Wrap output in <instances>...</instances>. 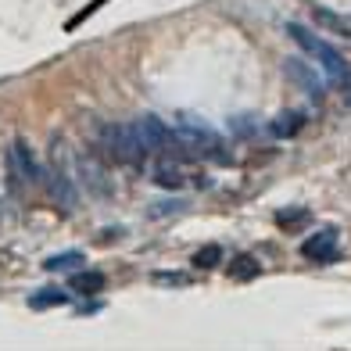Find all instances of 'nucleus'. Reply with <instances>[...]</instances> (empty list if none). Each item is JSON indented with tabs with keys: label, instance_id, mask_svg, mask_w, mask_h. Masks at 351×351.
I'll return each instance as SVG.
<instances>
[{
	"label": "nucleus",
	"instance_id": "nucleus-5",
	"mask_svg": "<svg viewBox=\"0 0 351 351\" xmlns=\"http://www.w3.org/2000/svg\"><path fill=\"white\" fill-rule=\"evenodd\" d=\"M8 165L14 172V180H22L29 186H40L43 183V165H40V158L33 154V147H29L25 140H14L11 147H8Z\"/></svg>",
	"mask_w": 351,
	"mask_h": 351
},
{
	"label": "nucleus",
	"instance_id": "nucleus-18",
	"mask_svg": "<svg viewBox=\"0 0 351 351\" xmlns=\"http://www.w3.org/2000/svg\"><path fill=\"white\" fill-rule=\"evenodd\" d=\"M151 283L154 287H190V283H194V276L180 273V269H158V273H151Z\"/></svg>",
	"mask_w": 351,
	"mask_h": 351
},
{
	"label": "nucleus",
	"instance_id": "nucleus-3",
	"mask_svg": "<svg viewBox=\"0 0 351 351\" xmlns=\"http://www.w3.org/2000/svg\"><path fill=\"white\" fill-rule=\"evenodd\" d=\"M176 136H180V143L190 151V158H212V162L226 158V140L219 136V130H212L208 122L190 115V111H183V115L176 119Z\"/></svg>",
	"mask_w": 351,
	"mask_h": 351
},
{
	"label": "nucleus",
	"instance_id": "nucleus-13",
	"mask_svg": "<svg viewBox=\"0 0 351 351\" xmlns=\"http://www.w3.org/2000/svg\"><path fill=\"white\" fill-rule=\"evenodd\" d=\"M83 262H86L83 251H58V254H51V258L43 262V273H75Z\"/></svg>",
	"mask_w": 351,
	"mask_h": 351
},
{
	"label": "nucleus",
	"instance_id": "nucleus-14",
	"mask_svg": "<svg viewBox=\"0 0 351 351\" xmlns=\"http://www.w3.org/2000/svg\"><path fill=\"white\" fill-rule=\"evenodd\" d=\"M154 183H158V186H165V190H183L186 176H183L180 165L165 158V162H158V165H154Z\"/></svg>",
	"mask_w": 351,
	"mask_h": 351
},
{
	"label": "nucleus",
	"instance_id": "nucleus-19",
	"mask_svg": "<svg viewBox=\"0 0 351 351\" xmlns=\"http://www.w3.org/2000/svg\"><path fill=\"white\" fill-rule=\"evenodd\" d=\"M226 130L233 133V136H251L254 130H258V119H254V115H233L230 122H226Z\"/></svg>",
	"mask_w": 351,
	"mask_h": 351
},
{
	"label": "nucleus",
	"instance_id": "nucleus-17",
	"mask_svg": "<svg viewBox=\"0 0 351 351\" xmlns=\"http://www.w3.org/2000/svg\"><path fill=\"white\" fill-rule=\"evenodd\" d=\"M312 22L333 29V33H344V36L351 33V22L344 19V14H333V11H326V8H312Z\"/></svg>",
	"mask_w": 351,
	"mask_h": 351
},
{
	"label": "nucleus",
	"instance_id": "nucleus-4",
	"mask_svg": "<svg viewBox=\"0 0 351 351\" xmlns=\"http://www.w3.org/2000/svg\"><path fill=\"white\" fill-rule=\"evenodd\" d=\"M283 72H287V79H291V83H298V90H305L315 104L326 97V79L319 75V69L312 65V61H305V58H287V61H283Z\"/></svg>",
	"mask_w": 351,
	"mask_h": 351
},
{
	"label": "nucleus",
	"instance_id": "nucleus-15",
	"mask_svg": "<svg viewBox=\"0 0 351 351\" xmlns=\"http://www.w3.org/2000/svg\"><path fill=\"white\" fill-rule=\"evenodd\" d=\"M219 262H226L222 244H204V247H197L194 254H190V265H194L197 273H208V269H215Z\"/></svg>",
	"mask_w": 351,
	"mask_h": 351
},
{
	"label": "nucleus",
	"instance_id": "nucleus-22",
	"mask_svg": "<svg viewBox=\"0 0 351 351\" xmlns=\"http://www.w3.org/2000/svg\"><path fill=\"white\" fill-rule=\"evenodd\" d=\"M119 237H122V230H104V237H101V241L108 244V241H119Z\"/></svg>",
	"mask_w": 351,
	"mask_h": 351
},
{
	"label": "nucleus",
	"instance_id": "nucleus-16",
	"mask_svg": "<svg viewBox=\"0 0 351 351\" xmlns=\"http://www.w3.org/2000/svg\"><path fill=\"white\" fill-rule=\"evenodd\" d=\"M273 219H276V226H280V230L298 233V230H305L308 222H312V212H308V208H280Z\"/></svg>",
	"mask_w": 351,
	"mask_h": 351
},
{
	"label": "nucleus",
	"instance_id": "nucleus-1",
	"mask_svg": "<svg viewBox=\"0 0 351 351\" xmlns=\"http://www.w3.org/2000/svg\"><path fill=\"white\" fill-rule=\"evenodd\" d=\"M287 36H291L301 51L312 58V65H315L319 72L330 75V83H337V86L348 90V61H344V54L337 51V47L326 43L323 36H315L312 29H305L301 22H287Z\"/></svg>",
	"mask_w": 351,
	"mask_h": 351
},
{
	"label": "nucleus",
	"instance_id": "nucleus-21",
	"mask_svg": "<svg viewBox=\"0 0 351 351\" xmlns=\"http://www.w3.org/2000/svg\"><path fill=\"white\" fill-rule=\"evenodd\" d=\"M97 312H104V301H97V298H90V301H83V305H75V315H97Z\"/></svg>",
	"mask_w": 351,
	"mask_h": 351
},
{
	"label": "nucleus",
	"instance_id": "nucleus-20",
	"mask_svg": "<svg viewBox=\"0 0 351 351\" xmlns=\"http://www.w3.org/2000/svg\"><path fill=\"white\" fill-rule=\"evenodd\" d=\"M183 197H176V201H158V208H151V215H158V219H162V215H169V212H180L183 208Z\"/></svg>",
	"mask_w": 351,
	"mask_h": 351
},
{
	"label": "nucleus",
	"instance_id": "nucleus-9",
	"mask_svg": "<svg viewBox=\"0 0 351 351\" xmlns=\"http://www.w3.org/2000/svg\"><path fill=\"white\" fill-rule=\"evenodd\" d=\"M104 287H108V276L101 273V269H75V273L69 276L65 291H72L79 298H97Z\"/></svg>",
	"mask_w": 351,
	"mask_h": 351
},
{
	"label": "nucleus",
	"instance_id": "nucleus-8",
	"mask_svg": "<svg viewBox=\"0 0 351 351\" xmlns=\"http://www.w3.org/2000/svg\"><path fill=\"white\" fill-rule=\"evenodd\" d=\"M43 183H47V194H51L58 204H65V208H72V204L79 201V190L72 183V176H65L61 169H43Z\"/></svg>",
	"mask_w": 351,
	"mask_h": 351
},
{
	"label": "nucleus",
	"instance_id": "nucleus-6",
	"mask_svg": "<svg viewBox=\"0 0 351 351\" xmlns=\"http://www.w3.org/2000/svg\"><path fill=\"white\" fill-rule=\"evenodd\" d=\"M337 241H341V230L337 226H323V230H315L312 237L301 241V254H305L308 262L330 265V262H337Z\"/></svg>",
	"mask_w": 351,
	"mask_h": 351
},
{
	"label": "nucleus",
	"instance_id": "nucleus-12",
	"mask_svg": "<svg viewBox=\"0 0 351 351\" xmlns=\"http://www.w3.org/2000/svg\"><path fill=\"white\" fill-rule=\"evenodd\" d=\"M305 111H298V108H291V111H280V115L269 122V133H273L276 140H291V136H298L301 130H305Z\"/></svg>",
	"mask_w": 351,
	"mask_h": 351
},
{
	"label": "nucleus",
	"instance_id": "nucleus-2",
	"mask_svg": "<svg viewBox=\"0 0 351 351\" xmlns=\"http://www.w3.org/2000/svg\"><path fill=\"white\" fill-rule=\"evenodd\" d=\"M101 147L104 154L111 158L115 165L122 169H133V172H143V165H147V147H143V140L136 136L133 130V122L125 125V122H108L101 125Z\"/></svg>",
	"mask_w": 351,
	"mask_h": 351
},
{
	"label": "nucleus",
	"instance_id": "nucleus-10",
	"mask_svg": "<svg viewBox=\"0 0 351 351\" xmlns=\"http://www.w3.org/2000/svg\"><path fill=\"white\" fill-rule=\"evenodd\" d=\"M65 305H72V291H65V287H40L36 294H29V308L33 312H51Z\"/></svg>",
	"mask_w": 351,
	"mask_h": 351
},
{
	"label": "nucleus",
	"instance_id": "nucleus-11",
	"mask_svg": "<svg viewBox=\"0 0 351 351\" xmlns=\"http://www.w3.org/2000/svg\"><path fill=\"white\" fill-rule=\"evenodd\" d=\"M226 276H230L233 283H251V280H258V276H262V262L254 258V254L241 251V254H233V258H230Z\"/></svg>",
	"mask_w": 351,
	"mask_h": 351
},
{
	"label": "nucleus",
	"instance_id": "nucleus-7",
	"mask_svg": "<svg viewBox=\"0 0 351 351\" xmlns=\"http://www.w3.org/2000/svg\"><path fill=\"white\" fill-rule=\"evenodd\" d=\"M133 130L147 151H165L172 143V125H165V119H158V115H140L133 122Z\"/></svg>",
	"mask_w": 351,
	"mask_h": 351
}]
</instances>
